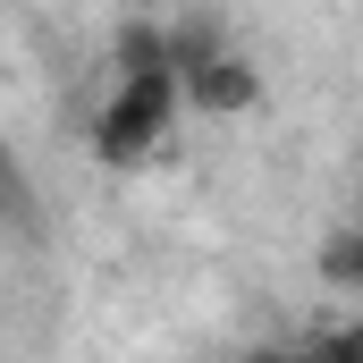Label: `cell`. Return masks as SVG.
<instances>
[{
    "mask_svg": "<svg viewBox=\"0 0 363 363\" xmlns=\"http://www.w3.org/2000/svg\"><path fill=\"white\" fill-rule=\"evenodd\" d=\"M186 118V93L178 77H118L93 110V161L101 169H144Z\"/></svg>",
    "mask_w": 363,
    "mask_h": 363,
    "instance_id": "cell-1",
    "label": "cell"
},
{
    "mask_svg": "<svg viewBox=\"0 0 363 363\" xmlns=\"http://www.w3.org/2000/svg\"><path fill=\"white\" fill-rule=\"evenodd\" d=\"M178 93H186V110H194V118H245V110L262 101V68L228 43L220 60H203L194 77H178Z\"/></svg>",
    "mask_w": 363,
    "mask_h": 363,
    "instance_id": "cell-2",
    "label": "cell"
},
{
    "mask_svg": "<svg viewBox=\"0 0 363 363\" xmlns=\"http://www.w3.org/2000/svg\"><path fill=\"white\" fill-rule=\"evenodd\" d=\"M313 271H321L330 296H355V304H363V220H347V228H330V237H321Z\"/></svg>",
    "mask_w": 363,
    "mask_h": 363,
    "instance_id": "cell-3",
    "label": "cell"
},
{
    "mask_svg": "<svg viewBox=\"0 0 363 363\" xmlns=\"http://www.w3.org/2000/svg\"><path fill=\"white\" fill-rule=\"evenodd\" d=\"M0 220L9 228H34L43 211H34V178H26V161L9 152V135H0Z\"/></svg>",
    "mask_w": 363,
    "mask_h": 363,
    "instance_id": "cell-4",
    "label": "cell"
},
{
    "mask_svg": "<svg viewBox=\"0 0 363 363\" xmlns=\"http://www.w3.org/2000/svg\"><path fill=\"white\" fill-rule=\"evenodd\" d=\"M313 355H321V363H363V313H355V321H330V330L313 338Z\"/></svg>",
    "mask_w": 363,
    "mask_h": 363,
    "instance_id": "cell-5",
    "label": "cell"
},
{
    "mask_svg": "<svg viewBox=\"0 0 363 363\" xmlns=\"http://www.w3.org/2000/svg\"><path fill=\"white\" fill-rule=\"evenodd\" d=\"M279 363H321V355H313V347H304V355H279Z\"/></svg>",
    "mask_w": 363,
    "mask_h": 363,
    "instance_id": "cell-6",
    "label": "cell"
}]
</instances>
